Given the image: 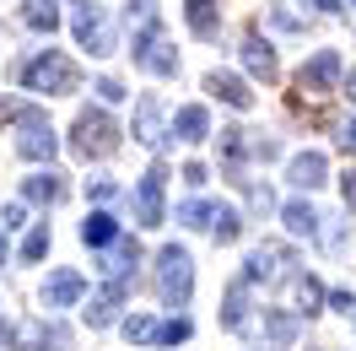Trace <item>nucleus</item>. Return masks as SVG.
Wrapping results in <instances>:
<instances>
[{
  "label": "nucleus",
  "instance_id": "39",
  "mask_svg": "<svg viewBox=\"0 0 356 351\" xmlns=\"http://www.w3.org/2000/svg\"><path fill=\"white\" fill-rule=\"evenodd\" d=\"M17 341V325H6V313H0V346H11Z\"/></svg>",
  "mask_w": 356,
  "mask_h": 351
},
{
  "label": "nucleus",
  "instance_id": "2",
  "mask_svg": "<svg viewBox=\"0 0 356 351\" xmlns=\"http://www.w3.org/2000/svg\"><path fill=\"white\" fill-rule=\"evenodd\" d=\"M189 292H195V260H189V249L168 243V249L156 254V297L168 308H184Z\"/></svg>",
  "mask_w": 356,
  "mask_h": 351
},
{
  "label": "nucleus",
  "instance_id": "10",
  "mask_svg": "<svg viewBox=\"0 0 356 351\" xmlns=\"http://www.w3.org/2000/svg\"><path fill=\"white\" fill-rule=\"evenodd\" d=\"M124 292H130V281H103V292H92V303H87V325L108 329L119 319V308H124Z\"/></svg>",
  "mask_w": 356,
  "mask_h": 351
},
{
  "label": "nucleus",
  "instance_id": "19",
  "mask_svg": "<svg viewBox=\"0 0 356 351\" xmlns=\"http://www.w3.org/2000/svg\"><path fill=\"white\" fill-rule=\"evenodd\" d=\"M243 65L259 76V81H275L281 76V65H275V49L265 44V38H243Z\"/></svg>",
  "mask_w": 356,
  "mask_h": 351
},
{
  "label": "nucleus",
  "instance_id": "8",
  "mask_svg": "<svg viewBox=\"0 0 356 351\" xmlns=\"http://www.w3.org/2000/svg\"><path fill=\"white\" fill-rule=\"evenodd\" d=\"M17 346L22 351H70V329L49 325V319H27V325H17Z\"/></svg>",
  "mask_w": 356,
  "mask_h": 351
},
{
  "label": "nucleus",
  "instance_id": "29",
  "mask_svg": "<svg viewBox=\"0 0 356 351\" xmlns=\"http://www.w3.org/2000/svg\"><path fill=\"white\" fill-rule=\"evenodd\" d=\"M44 254H49V221H44V227H33V233L22 238V260H27V265L44 260Z\"/></svg>",
  "mask_w": 356,
  "mask_h": 351
},
{
  "label": "nucleus",
  "instance_id": "34",
  "mask_svg": "<svg viewBox=\"0 0 356 351\" xmlns=\"http://www.w3.org/2000/svg\"><path fill=\"white\" fill-rule=\"evenodd\" d=\"M22 221H27V205H22V200H17V205H6V221H0L6 233H11V227H22Z\"/></svg>",
  "mask_w": 356,
  "mask_h": 351
},
{
  "label": "nucleus",
  "instance_id": "40",
  "mask_svg": "<svg viewBox=\"0 0 356 351\" xmlns=\"http://www.w3.org/2000/svg\"><path fill=\"white\" fill-rule=\"evenodd\" d=\"M313 6H318V11H340L346 0H313Z\"/></svg>",
  "mask_w": 356,
  "mask_h": 351
},
{
  "label": "nucleus",
  "instance_id": "38",
  "mask_svg": "<svg viewBox=\"0 0 356 351\" xmlns=\"http://www.w3.org/2000/svg\"><path fill=\"white\" fill-rule=\"evenodd\" d=\"M340 146H346V152L356 157V119H351V125H346V130H340Z\"/></svg>",
  "mask_w": 356,
  "mask_h": 351
},
{
  "label": "nucleus",
  "instance_id": "22",
  "mask_svg": "<svg viewBox=\"0 0 356 351\" xmlns=\"http://www.w3.org/2000/svg\"><path fill=\"white\" fill-rule=\"evenodd\" d=\"M22 195L38 200V205H54V200H65V184H60L54 173H33V178L22 184Z\"/></svg>",
  "mask_w": 356,
  "mask_h": 351
},
{
  "label": "nucleus",
  "instance_id": "13",
  "mask_svg": "<svg viewBox=\"0 0 356 351\" xmlns=\"http://www.w3.org/2000/svg\"><path fill=\"white\" fill-rule=\"evenodd\" d=\"M248 276H238V281L227 286V297H222V329H232V335H243L248 329Z\"/></svg>",
  "mask_w": 356,
  "mask_h": 351
},
{
  "label": "nucleus",
  "instance_id": "20",
  "mask_svg": "<svg viewBox=\"0 0 356 351\" xmlns=\"http://www.w3.org/2000/svg\"><path fill=\"white\" fill-rule=\"evenodd\" d=\"M205 87L216 92L222 103H232V109H254V92H248L238 76H227V70H211V76H205Z\"/></svg>",
  "mask_w": 356,
  "mask_h": 351
},
{
  "label": "nucleus",
  "instance_id": "24",
  "mask_svg": "<svg viewBox=\"0 0 356 351\" xmlns=\"http://www.w3.org/2000/svg\"><path fill=\"white\" fill-rule=\"evenodd\" d=\"M178 221H184V227H216V200H184V205H178Z\"/></svg>",
  "mask_w": 356,
  "mask_h": 351
},
{
  "label": "nucleus",
  "instance_id": "15",
  "mask_svg": "<svg viewBox=\"0 0 356 351\" xmlns=\"http://www.w3.org/2000/svg\"><path fill=\"white\" fill-rule=\"evenodd\" d=\"M281 221H286L291 238H318V233H324V217L313 211L308 200H286V205H281Z\"/></svg>",
  "mask_w": 356,
  "mask_h": 351
},
{
  "label": "nucleus",
  "instance_id": "12",
  "mask_svg": "<svg viewBox=\"0 0 356 351\" xmlns=\"http://www.w3.org/2000/svg\"><path fill=\"white\" fill-rule=\"evenodd\" d=\"M135 141H140V146H152V152H162V146H168V130H162V103H156V98H140V103H135Z\"/></svg>",
  "mask_w": 356,
  "mask_h": 351
},
{
  "label": "nucleus",
  "instance_id": "41",
  "mask_svg": "<svg viewBox=\"0 0 356 351\" xmlns=\"http://www.w3.org/2000/svg\"><path fill=\"white\" fill-rule=\"evenodd\" d=\"M346 98H351V103H356V70H351V76H346Z\"/></svg>",
  "mask_w": 356,
  "mask_h": 351
},
{
  "label": "nucleus",
  "instance_id": "31",
  "mask_svg": "<svg viewBox=\"0 0 356 351\" xmlns=\"http://www.w3.org/2000/svg\"><path fill=\"white\" fill-rule=\"evenodd\" d=\"M189 335H195V325H189V319H168V325H162V341H156V346H184Z\"/></svg>",
  "mask_w": 356,
  "mask_h": 351
},
{
  "label": "nucleus",
  "instance_id": "9",
  "mask_svg": "<svg viewBox=\"0 0 356 351\" xmlns=\"http://www.w3.org/2000/svg\"><path fill=\"white\" fill-rule=\"evenodd\" d=\"M334 81H340V54H334V49H318L308 65L297 70V87L302 92H330Z\"/></svg>",
  "mask_w": 356,
  "mask_h": 351
},
{
  "label": "nucleus",
  "instance_id": "3",
  "mask_svg": "<svg viewBox=\"0 0 356 351\" xmlns=\"http://www.w3.org/2000/svg\"><path fill=\"white\" fill-rule=\"evenodd\" d=\"M22 87L27 92H49V98H65V92L81 87V76H76V65H70L65 54L44 49L38 60H27V65H22Z\"/></svg>",
  "mask_w": 356,
  "mask_h": 351
},
{
  "label": "nucleus",
  "instance_id": "26",
  "mask_svg": "<svg viewBox=\"0 0 356 351\" xmlns=\"http://www.w3.org/2000/svg\"><path fill=\"white\" fill-rule=\"evenodd\" d=\"M211 233H216V243H238L243 238V217H238L232 205H216V227H211Z\"/></svg>",
  "mask_w": 356,
  "mask_h": 351
},
{
  "label": "nucleus",
  "instance_id": "32",
  "mask_svg": "<svg viewBox=\"0 0 356 351\" xmlns=\"http://www.w3.org/2000/svg\"><path fill=\"white\" fill-rule=\"evenodd\" d=\"M87 200H97V205H113V200H119V184H113V178H87Z\"/></svg>",
  "mask_w": 356,
  "mask_h": 351
},
{
  "label": "nucleus",
  "instance_id": "27",
  "mask_svg": "<svg viewBox=\"0 0 356 351\" xmlns=\"http://www.w3.org/2000/svg\"><path fill=\"white\" fill-rule=\"evenodd\" d=\"M265 329H270V341H275V346H286L291 335H297V319H291V313H275V308H270V313H265Z\"/></svg>",
  "mask_w": 356,
  "mask_h": 351
},
{
  "label": "nucleus",
  "instance_id": "21",
  "mask_svg": "<svg viewBox=\"0 0 356 351\" xmlns=\"http://www.w3.org/2000/svg\"><path fill=\"white\" fill-rule=\"evenodd\" d=\"M173 135H178V141H189V146H195V141H205V135H211V114H205L200 103L178 109V119H173Z\"/></svg>",
  "mask_w": 356,
  "mask_h": 351
},
{
  "label": "nucleus",
  "instance_id": "35",
  "mask_svg": "<svg viewBox=\"0 0 356 351\" xmlns=\"http://www.w3.org/2000/svg\"><path fill=\"white\" fill-rule=\"evenodd\" d=\"M340 195H346V211H356V173L340 178Z\"/></svg>",
  "mask_w": 356,
  "mask_h": 351
},
{
  "label": "nucleus",
  "instance_id": "23",
  "mask_svg": "<svg viewBox=\"0 0 356 351\" xmlns=\"http://www.w3.org/2000/svg\"><path fill=\"white\" fill-rule=\"evenodd\" d=\"M22 22L33 27V33H54V27H60V11H54V0H27Z\"/></svg>",
  "mask_w": 356,
  "mask_h": 351
},
{
  "label": "nucleus",
  "instance_id": "17",
  "mask_svg": "<svg viewBox=\"0 0 356 351\" xmlns=\"http://www.w3.org/2000/svg\"><path fill=\"white\" fill-rule=\"evenodd\" d=\"M184 22L195 38H216L222 33V17H216V0H184Z\"/></svg>",
  "mask_w": 356,
  "mask_h": 351
},
{
  "label": "nucleus",
  "instance_id": "14",
  "mask_svg": "<svg viewBox=\"0 0 356 351\" xmlns=\"http://www.w3.org/2000/svg\"><path fill=\"white\" fill-rule=\"evenodd\" d=\"M135 265H140V243H135V238H119L108 254H103V281H130Z\"/></svg>",
  "mask_w": 356,
  "mask_h": 351
},
{
  "label": "nucleus",
  "instance_id": "5",
  "mask_svg": "<svg viewBox=\"0 0 356 351\" xmlns=\"http://www.w3.org/2000/svg\"><path fill=\"white\" fill-rule=\"evenodd\" d=\"M162 189H168V168L152 162L140 173V184H135V221L140 227H162Z\"/></svg>",
  "mask_w": 356,
  "mask_h": 351
},
{
  "label": "nucleus",
  "instance_id": "4",
  "mask_svg": "<svg viewBox=\"0 0 356 351\" xmlns=\"http://www.w3.org/2000/svg\"><path fill=\"white\" fill-rule=\"evenodd\" d=\"M70 146H76V157H113V146H119V125L108 119V109H81V114H76Z\"/></svg>",
  "mask_w": 356,
  "mask_h": 351
},
{
  "label": "nucleus",
  "instance_id": "1",
  "mask_svg": "<svg viewBox=\"0 0 356 351\" xmlns=\"http://www.w3.org/2000/svg\"><path fill=\"white\" fill-rule=\"evenodd\" d=\"M0 119H11L17 125V157H27V162H49V157L60 152V141H54V130H49V114L44 109H27V103H0Z\"/></svg>",
  "mask_w": 356,
  "mask_h": 351
},
{
  "label": "nucleus",
  "instance_id": "42",
  "mask_svg": "<svg viewBox=\"0 0 356 351\" xmlns=\"http://www.w3.org/2000/svg\"><path fill=\"white\" fill-rule=\"evenodd\" d=\"M0 265H6V227H0Z\"/></svg>",
  "mask_w": 356,
  "mask_h": 351
},
{
  "label": "nucleus",
  "instance_id": "11",
  "mask_svg": "<svg viewBox=\"0 0 356 351\" xmlns=\"http://www.w3.org/2000/svg\"><path fill=\"white\" fill-rule=\"evenodd\" d=\"M87 297V276L81 270H54L44 281V308H70Z\"/></svg>",
  "mask_w": 356,
  "mask_h": 351
},
{
  "label": "nucleus",
  "instance_id": "36",
  "mask_svg": "<svg viewBox=\"0 0 356 351\" xmlns=\"http://www.w3.org/2000/svg\"><path fill=\"white\" fill-rule=\"evenodd\" d=\"M184 184H205V162H189V168H184Z\"/></svg>",
  "mask_w": 356,
  "mask_h": 351
},
{
  "label": "nucleus",
  "instance_id": "30",
  "mask_svg": "<svg viewBox=\"0 0 356 351\" xmlns=\"http://www.w3.org/2000/svg\"><path fill=\"white\" fill-rule=\"evenodd\" d=\"M297 303H302V313H313V308L324 303V286L313 281V276H297Z\"/></svg>",
  "mask_w": 356,
  "mask_h": 351
},
{
  "label": "nucleus",
  "instance_id": "37",
  "mask_svg": "<svg viewBox=\"0 0 356 351\" xmlns=\"http://www.w3.org/2000/svg\"><path fill=\"white\" fill-rule=\"evenodd\" d=\"M330 303L340 308V313H351V308H356V297H351V292H330Z\"/></svg>",
  "mask_w": 356,
  "mask_h": 351
},
{
  "label": "nucleus",
  "instance_id": "7",
  "mask_svg": "<svg viewBox=\"0 0 356 351\" xmlns=\"http://www.w3.org/2000/svg\"><path fill=\"white\" fill-rule=\"evenodd\" d=\"M243 276H248V281H286V276H291V249H281V243H259V249L248 254Z\"/></svg>",
  "mask_w": 356,
  "mask_h": 351
},
{
  "label": "nucleus",
  "instance_id": "16",
  "mask_svg": "<svg viewBox=\"0 0 356 351\" xmlns=\"http://www.w3.org/2000/svg\"><path fill=\"white\" fill-rule=\"evenodd\" d=\"M286 178L297 184V189H318V184L330 178V162H324V152H297L291 168H286Z\"/></svg>",
  "mask_w": 356,
  "mask_h": 351
},
{
  "label": "nucleus",
  "instance_id": "28",
  "mask_svg": "<svg viewBox=\"0 0 356 351\" xmlns=\"http://www.w3.org/2000/svg\"><path fill=\"white\" fill-rule=\"evenodd\" d=\"M232 184L248 195V205H254V211H275V195H270L265 184H254V178H232Z\"/></svg>",
  "mask_w": 356,
  "mask_h": 351
},
{
  "label": "nucleus",
  "instance_id": "18",
  "mask_svg": "<svg viewBox=\"0 0 356 351\" xmlns=\"http://www.w3.org/2000/svg\"><path fill=\"white\" fill-rule=\"evenodd\" d=\"M119 238H124V233H119V221H113L108 211H92V217L81 221V243H87V249H113Z\"/></svg>",
  "mask_w": 356,
  "mask_h": 351
},
{
  "label": "nucleus",
  "instance_id": "25",
  "mask_svg": "<svg viewBox=\"0 0 356 351\" xmlns=\"http://www.w3.org/2000/svg\"><path fill=\"white\" fill-rule=\"evenodd\" d=\"M124 335H130L135 346H152V341H162V325H156L152 313H130V319H124Z\"/></svg>",
  "mask_w": 356,
  "mask_h": 351
},
{
  "label": "nucleus",
  "instance_id": "33",
  "mask_svg": "<svg viewBox=\"0 0 356 351\" xmlns=\"http://www.w3.org/2000/svg\"><path fill=\"white\" fill-rule=\"evenodd\" d=\"M97 92H103V103H119V98H124V81H119V76H103Z\"/></svg>",
  "mask_w": 356,
  "mask_h": 351
},
{
  "label": "nucleus",
  "instance_id": "6",
  "mask_svg": "<svg viewBox=\"0 0 356 351\" xmlns=\"http://www.w3.org/2000/svg\"><path fill=\"white\" fill-rule=\"evenodd\" d=\"M76 44L92 49L97 60L119 49V38H113V22L103 17V11H97V6H81V11H76Z\"/></svg>",
  "mask_w": 356,
  "mask_h": 351
}]
</instances>
